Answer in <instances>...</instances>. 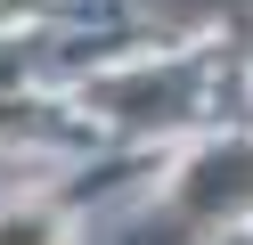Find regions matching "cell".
Instances as JSON below:
<instances>
[{
  "label": "cell",
  "instance_id": "6da1fadb",
  "mask_svg": "<svg viewBox=\"0 0 253 245\" xmlns=\"http://www.w3.org/2000/svg\"><path fill=\"white\" fill-rule=\"evenodd\" d=\"M245 196H253V155H245V147L204 155L196 180H188V204H196V212H212V204H245Z\"/></svg>",
  "mask_w": 253,
  "mask_h": 245
}]
</instances>
